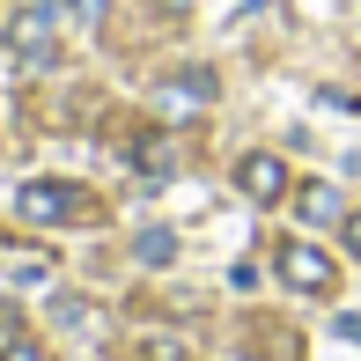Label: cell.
<instances>
[{"mask_svg":"<svg viewBox=\"0 0 361 361\" xmlns=\"http://www.w3.org/2000/svg\"><path fill=\"white\" fill-rule=\"evenodd\" d=\"M347 243H354V258H361V214H347Z\"/></svg>","mask_w":361,"mask_h":361,"instance_id":"obj_13","label":"cell"},{"mask_svg":"<svg viewBox=\"0 0 361 361\" xmlns=\"http://www.w3.org/2000/svg\"><path fill=\"white\" fill-rule=\"evenodd\" d=\"M133 170H140V177H170V170H177V140L162 133V126H147V133L133 140Z\"/></svg>","mask_w":361,"mask_h":361,"instance_id":"obj_7","label":"cell"},{"mask_svg":"<svg viewBox=\"0 0 361 361\" xmlns=\"http://www.w3.org/2000/svg\"><path fill=\"white\" fill-rule=\"evenodd\" d=\"M185 8H192V0H162V15H185Z\"/></svg>","mask_w":361,"mask_h":361,"instance_id":"obj_14","label":"cell"},{"mask_svg":"<svg viewBox=\"0 0 361 361\" xmlns=\"http://www.w3.org/2000/svg\"><path fill=\"white\" fill-rule=\"evenodd\" d=\"M0 361H44V347H37V339H8V354H0Z\"/></svg>","mask_w":361,"mask_h":361,"instance_id":"obj_10","label":"cell"},{"mask_svg":"<svg viewBox=\"0 0 361 361\" xmlns=\"http://www.w3.org/2000/svg\"><path fill=\"white\" fill-rule=\"evenodd\" d=\"M0 52H8L23 74H44V67H59V8H52V0L8 8V23H0Z\"/></svg>","mask_w":361,"mask_h":361,"instance_id":"obj_1","label":"cell"},{"mask_svg":"<svg viewBox=\"0 0 361 361\" xmlns=\"http://www.w3.org/2000/svg\"><path fill=\"white\" fill-rule=\"evenodd\" d=\"M295 221H310V228H347V200H339V185H295Z\"/></svg>","mask_w":361,"mask_h":361,"instance_id":"obj_5","label":"cell"},{"mask_svg":"<svg viewBox=\"0 0 361 361\" xmlns=\"http://www.w3.org/2000/svg\"><path fill=\"white\" fill-rule=\"evenodd\" d=\"M133 258H140V266H170V258H177V236H170V228H140V236H133Z\"/></svg>","mask_w":361,"mask_h":361,"instance_id":"obj_8","label":"cell"},{"mask_svg":"<svg viewBox=\"0 0 361 361\" xmlns=\"http://www.w3.org/2000/svg\"><path fill=\"white\" fill-rule=\"evenodd\" d=\"M52 8H67V15H74L81 30H96V23L111 15V0H52Z\"/></svg>","mask_w":361,"mask_h":361,"instance_id":"obj_9","label":"cell"},{"mask_svg":"<svg viewBox=\"0 0 361 361\" xmlns=\"http://www.w3.org/2000/svg\"><path fill=\"white\" fill-rule=\"evenodd\" d=\"M273 266H281V281H288L295 295H332V288H339V266L317 251V243H295V236H288Z\"/></svg>","mask_w":361,"mask_h":361,"instance_id":"obj_2","label":"cell"},{"mask_svg":"<svg viewBox=\"0 0 361 361\" xmlns=\"http://www.w3.org/2000/svg\"><path fill=\"white\" fill-rule=\"evenodd\" d=\"M15 207H23V221L52 228V221H67V214H81V192H74V185H59V177H30V185L15 192Z\"/></svg>","mask_w":361,"mask_h":361,"instance_id":"obj_3","label":"cell"},{"mask_svg":"<svg viewBox=\"0 0 361 361\" xmlns=\"http://www.w3.org/2000/svg\"><path fill=\"white\" fill-rule=\"evenodd\" d=\"M339 339H354V347H361V317H354V310L339 317Z\"/></svg>","mask_w":361,"mask_h":361,"instance_id":"obj_12","label":"cell"},{"mask_svg":"<svg viewBox=\"0 0 361 361\" xmlns=\"http://www.w3.org/2000/svg\"><path fill=\"white\" fill-rule=\"evenodd\" d=\"M214 67H185V74H170L162 81V111H185V104H214Z\"/></svg>","mask_w":361,"mask_h":361,"instance_id":"obj_6","label":"cell"},{"mask_svg":"<svg viewBox=\"0 0 361 361\" xmlns=\"http://www.w3.org/2000/svg\"><path fill=\"white\" fill-rule=\"evenodd\" d=\"M0 339H23V310L15 302H0Z\"/></svg>","mask_w":361,"mask_h":361,"instance_id":"obj_11","label":"cell"},{"mask_svg":"<svg viewBox=\"0 0 361 361\" xmlns=\"http://www.w3.org/2000/svg\"><path fill=\"white\" fill-rule=\"evenodd\" d=\"M236 185H243V200H251V207H273V200H288V162L258 147V155L236 162Z\"/></svg>","mask_w":361,"mask_h":361,"instance_id":"obj_4","label":"cell"}]
</instances>
